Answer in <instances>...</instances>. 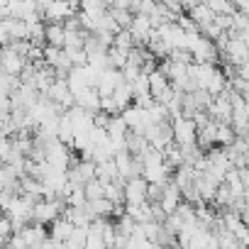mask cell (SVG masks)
<instances>
[{
    "label": "cell",
    "mask_w": 249,
    "mask_h": 249,
    "mask_svg": "<svg viewBox=\"0 0 249 249\" xmlns=\"http://www.w3.org/2000/svg\"><path fill=\"white\" fill-rule=\"evenodd\" d=\"M232 142H234V132H232V127H230V124H217V127H215V147L227 149Z\"/></svg>",
    "instance_id": "cell-11"
},
{
    "label": "cell",
    "mask_w": 249,
    "mask_h": 249,
    "mask_svg": "<svg viewBox=\"0 0 249 249\" xmlns=\"http://www.w3.org/2000/svg\"><path fill=\"white\" fill-rule=\"evenodd\" d=\"M71 230H73V227H71V222H69L66 217H61V215H59V217H56V220L49 225V232H47V237H49L54 244H64V242L71 237Z\"/></svg>",
    "instance_id": "cell-7"
},
{
    "label": "cell",
    "mask_w": 249,
    "mask_h": 249,
    "mask_svg": "<svg viewBox=\"0 0 249 249\" xmlns=\"http://www.w3.org/2000/svg\"><path fill=\"white\" fill-rule=\"evenodd\" d=\"M122 196L127 205H142L147 203V181L144 178H130L122 186Z\"/></svg>",
    "instance_id": "cell-4"
},
{
    "label": "cell",
    "mask_w": 249,
    "mask_h": 249,
    "mask_svg": "<svg viewBox=\"0 0 249 249\" xmlns=\"http://www.w3.org/2000/svg\"><path fill=\"white\" fill-rule=\"evenodd\" d=\"M10 110H13L10 107V100L8 98H0V120H5L10 115Z\"/></svg>",
    "instance_id": "cell-17"
},
{
    "label": "cell",
    "mask_w": 249,
    "mask_h": 249,
    "mask_svg": "<svg viewBox=\"0 0 249 249\" xmlns=\"http://www.w3.org/2000/svg\"><path fill=\"white\" fill-rule=\"evenodd\" d=\"M110 98H112V103L117 105V110H120V112H122V110H127V107L132 105V86L122 81V83L112 90V95H110Z\"/></svg>",
    "instance_id": "cell-9"
},
{
    "label": "cell",
    "mask_w": 249,
    "mask_h": 249,
    "mask_svg": "<svg viewBox=\"0 0 249 249\" xmlns=\"http://www.w3.org/2000/svg\"><path fill=\"white\" fill-rule=\"evenodd\" d=\"M157 205H159V210H161L164 215H171V213H176V208L181 205V193H178V188H176L171 181L164 186L161 200H159Z\"/></svg>",
    "instance_id": "cell-6"
},
{
    "label": "cell",
    "mask_w": 249,
    "mask_h": 249,
    "mask_svg": "<svg viewBox=\"0 0 249 249\" xmlns=\"http://www.w3.org/2000/svg\"><path fill=\"white\" fill-rule=\"evenodd\" d=\"M171 137H174V144L176 147H188V144H196V124L191 117H174L171 122Z\"/></svg>",
    "instance_id": "cell-2"
},
{
    "label": "cell",
    "mask_w": 249,
    "mask_h": 249,
    "mask_svg": "<svg viewBox=\"0 0 249 249\" xmlns=\"http://www.w3.org/2000/svg\"><path fill=\"white\" fill-rule=\"evenodd\" d=\"M112 47L115 49H122V52H130L135 47V39L130 35V30H120L115 37H112Z\"/></svg>",
    "instance_id": "cell-13"
},
{
    "label": "cell",
    "mask_w": 249,
    "mask_h": 249,
    "mask_svg": "<svg viewBox=\"0 0 249 249\" xmlns=\"http://www.w3.org/2000/svg\"><path fill=\"white\" fill-rule=\"evenodd\" d=\"M205 8H208L213 15H232V13H234L232 3H227V0H208Z\"/></svg>",
    "instance_id": "cell-14"
},
{
    "label": "cell",
    "mask_w": 249,
    "mask_h": 249,
    "mask_svg": "<svg viewBox=\"0 0 249 249\" xmlns=\"http://www.w3.org/2000/svg\"><path fill=\"white\" fill-rule=\"evenodd\" d=\"M44 44L47 47H54V49H61L64 47V27L59 22L44 25Z\"/></svg>",
    "instance_id": "cell-10"
},
{
    "label": "cell",
    "mask_w": 249,
    "mask_h": 249,
    "mask_svg": "<svg viewBox=\"0 0 249 249\" xmlns=\"http://www.w3.org/2000/svg\"><path fill=\"white\" fill-rule=\"evenodd\" d=\"M83 249H107V247H105V242H103V237H100L98 232H93V230H88V234H86V244H83Z\"/></svg>",
    "instance_id": "cell-16"
},
{
    "label": "cell",
    "mask_w": 249,
    "mask_h": 249,
    "mask_svg": "<svg viewBox=\"0 0 249 249\" xmlns=\"http://www.w3.org/2000/svg\"><path fill=\"white\" fill-rule=\"evenodd\" d=\"M86 234H88V227H73V230H71V237H69L64 244H66L69 249H83Z\"/></svg>",
    "instance_id": "cell-12"
},
{
    "label": "cell",
    "mask_w": 249,
    "mask_h": 249,
    "mask_svg": "<svg viewBox=\"0 0 249 249\" xmlns=\"http://www.w3.org/2000/svg\"><path fill=\"white\" fill-rule=\"evenodd\" d=\"M3 217H5V213H3V210H0V220H3Z\"/></svg>",
    "instance_id": "cell-18"
},
{
    "label": "cell",
    "mask_w": 249,
    "mask_h": 249,
    "mask_svg": "<svg viewBox=\"0 0 249 249\" xmlns=\"http://www.w3.org/2000/svg\"><path fill=\"white\" fill-rule=\"evenodd\" d=\"M83 196H86V200H98V198H103V181L93 178V181L83 183Z\"/></svg>",
    "instance_id": "cell-15"
},
{
    "label": "cell",
    "mask_w": 249,
    "mask_h": 249,
    "mask_svg": "<svg viewBox=\"0 0 249 249\" xmlns=\"http://www.w3.org/2000/svg\"><path fill=\"white\" fill-rule=\"evenodd\" d=\"M20 234H22V239H25V244L32 249V247H37V244H42L44 239H47V230L42 227V225H35V222H30V225H25L22 230H18Z\"/></svg>",
    "instance_id": "cell-8"
},
{
    "label": "cell",
    "mask_w": 249,
    "mask_h": 249,
    "mask_svg": "<svg viewBox=\"0 0 249 249\" xmlns=\"http://www.w3.org/2000/svg\"><path fill=\"white\" fill-rule=\"evenodd\" d=\"M64 208H66V203L61 200V198H54V200H44V198H39L35 205H32V222L35 225H52L61 213H64Z\"/></svg>",
    "instance_id": "cell-1"
},
{
    "label": "cell",
    "mask_w": 249,
    "mask_h": 249,
    "mask_svg": "<svg viewBox=\"0 0 249 249\" xmlns=\"http://www.w3.org/2000/svg\"><path fill=\"white\" fill-rule=\"evenodd\" d=\"M188 54L193 56V64H215V59H217L215 44H213L210 39L200 37V35H198V39L193 42V47L188 49Z\"/></svg>",
    "instance_id": "cell-3"
},
{
    "label": "cell",
    "mask_w": 249,
    "mask_h": 249,
    "mask_svg": "<svg viewBox=\"0 0 249 249\" xmlns=\"http://www.w3.org/2000/svg\"><path fill=\"white\" fill-rule=\"evenodd\" d=\"M120 83H122V73H120L117 69H105V71H100L98 83H95V93H98V98H110L112 90H115Z\"/></svg>",
    "instance_id": "cell-5"
}]
</instances>
